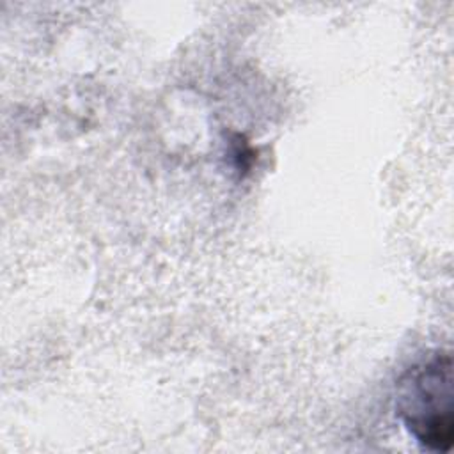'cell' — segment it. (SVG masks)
Masks as SVG:
<instances>
[{
    "label": "cell",
    "mask_w": 454,
    "mask_h": 454,
    "mask_svg": "<svg viewBox=\"0 0 454 454\" xmlns=\"http://www.w3.org/2000/svg\"><path fill=\"white\" fill-rule=\"evenodd\" d=\"M395 410L410 434L429 450L447 452L454 438L452 364L447 353L410 367L397 383Z\"/></svg>",
    "instance_id": "6da1fadb"
}]
</instances>
